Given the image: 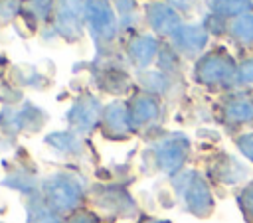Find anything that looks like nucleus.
I'll return each mask as SVG.
<instances>
[{
  "instance_id": "nucleus-1",
  "label": "nucleus",
  "mask_w": 253,
  "mask_h": 223,
  "mask_svg": "<svg viewBox=\"0 0 253 223\" xmlns=\"http://www.w3.org/2000/svg\"><path fill=\"white\" fill-rule=\"evenodd\" d=\"M40 195L53 211L69 215L81 207V201L85 199V184L75 174L55 172L42 182Z\"/></svg>"
},
{
  "instance_id": "nucleus-2",
  "label": "nucleus",
  "mask_w": 253,
  "mask_h": 223,
  "mask_svg": "<svg viewBox=\"0 0 253 223\" xmlns=\"http://www.w3.org/2000/svg\"><path fill=\"white\" fill-rule=\"evenodd\" d=\"M174 187L190 213H194L198 217H206L213 209L211 191H210L206 180L198 172H184V174L176 176Z\"/></svg>"
},
{
  "instance_id": "nucleus-3",
  "label": "nucleus",
  "mask_w": 253,
  "mask_h": 223,
  "mask_svg": "<svg viewBox=\"0 0 253 223\" xmlns=\"http://www.w3.org/2000/svg\"><path fill=\"white\" fill-rule=\"evenodd\" d=\"M85 24L91 30L99 53H105V47L111 45V41L117 37L119 32V20L115 16V8L111 0H93L87 8Z\"/></svg>"
},
{
  "instance_id": "nucleus-4",
  "label": "nucleus",
  "mask_w": 253,
  "mask_h": 223,
  "mask_svg": "<svg viewBox=\"0 0 253 223\" xmlns=\"http://www.w3.org/2000/svg\"><path fill=\"white\" fill-rule=\"evenodd\" d=\"M93 0H53V26L61 37L75 41L81 37L87 8Z\"/></svg>"
},
{
  "instance_id": "nucleus-5",
  "label": "nucleus",
  "mask_w": 253,
  "mask_h": 223,
  "mask_svg": "<svg viewBox=\"0 0 253 223\" xmlns=\"http://www.w3.org/2000/svg\"><path fill=\"white\" fill-rule=\"evenodd\" d=\"M45 120H47L45 112L40 107L32 105V103H24L20 107L8 105L0 112V128L6 134L36 132V130H40L43 126Z\"/></svg>"
},
{
  "instance_id": "nucleus-6",
  "label": "nucleus",
  "mask_w": 253,
  "mask_h": 223,
  "mask_svg": "<svg viewBox=\"0 0 253 223\" xmlns=\"http://www.w3.org/2000/svg\"><path fill=\"white\" fill-rule=\"evenodd\" d=\"M95 207L113 217H132L136 215V203L130 193L119 184L95 186L91 195Z\"/></svg>"
},
{
  "instance_id": "nucleus-7",
  "label": "nucleus",
  "mask_w": 253,
  "mask_h": 223,
  "mask_svg": "<svg viewBox=\"0 0 253 223\" xmlns=\"http://www.w3.org/2000/svg\"><path fill=\"white\" fill-rule=\"evenodd\" d=\"M103 105L93 95H81L73 101L67 111V124L69 130L75 134H89L97 126H101L103 118Z\"/></svg>"
},
{
  "instance_id": "nucleus-8",
  "label": "nucleus",
  "mask_w": 253,
  "mask_h": 223,
  "mask_svg": "<svg viewBox=\"0 0 253 223\" xmlns=\"http://www.w3.org/2000/svg\"><path fill=\"white\" fill-rule=\"evenodd\" d=\"M152 152H154V162L162 172L176 174L188 158L190 142L184 134H168L154 142Z\"/></svg>"
},
{
  "instance_id": "nucleus-9",
  "label": "nucleus",
  "mask_w": 253,
  "mask_h": 223,
  "mask_svg": "<svg viewBox=\"0 0 253 223\" xmlns=\"http://www.w3.org/2000/svg\"><path fill=\"white\" fill-rule=\"evenodd\" d=\"M233 73H235L233 59L221 51H213V53H208L198 59L194 77L202 85H219V83H225L227 79H231Z\"/></svg>"
},
{
  "instance_id": "nucleus-10",
  "label": "nucleus",
  "mask_w": 253,
  "mask_h": 223,
  "mask_svg": "<svg viewBox=\"0 0 253 223\" xmlns=\"http://www.w3.org/2000/svg\"><path fill=\"white\" fill-rule=\"evenodd\" d=\"M101 130L111 140H125L134 130L128 114V105L125 101H113L103 109Z\"/></svg>"
},
{
  "instance_id": "nucleus-11",
  "label": "nucleus",
  "mask_w": 253,
  "mask_h": 223,
  "mask_svg": "<svg viewBox=\"0 0 253 223\" xmlns=\"http://www.w3.org/2000/svg\"><path fill=\"white\" fill-rule=\"evenodd\" d=\"M144 16H146L148 26H150L158 36H174V32L182 26L178 12H176L172 6L162 4V2H152V4H148L146 10H144Z\"/></svg>"
},
{
  "instance_id": "nucleus-12",
  "label": "nucleus",
  "mask_w": 253,
  "mask_h": 223,
  "mask_svg": "<svg viewBox=\"0 0 253 223\" xmlns=\"http://www.w3.org/2000/svg\"><path fill=\"white\" fill-rule=\"evenodd\" d=\"M126 105H128V114H130V122L134 126V130L154 122L160 114L158 99L148 93H140V95L132 97L130 101H126Z\"/></svg>"
},
{
  "instance_id": "nucleus-13",
  "label": "nucleus",
  "mask_w": 253,
  "mask_h": 223,
  "mask_svg": "<svg viewBox=\"0 0 253 223\" xmlns=\"http://www.w3.org/2000/svg\"><path fill=\"white\" fill-rule=\"evenodd\" d=\"M172 43L182 55H198L208 43V32L202 26H180L172 36Z\"/></svg>"
},
{
  "instance_id": "nucleus-14",
  "label": "nucleus",
  "mask_w": 253,
  "mask_h": 223,
  "mask_svg": "<svg viewBox=\"0 0 253 223\" xmlns=\"http://www.w3.org/2000/svg\"><path fill=\"white\" fill-rule=\"evenodd\" d=\"M160 51L158 41L152 36H136L126 43V55L132 61V65L144 69L146 65H150V61L156 57V53Z\"/></svg>"
},
{
  "instance_id": "nucleus-15",
  "label": "nucleus",
  "mask_w": 253,
  "mask_h": 223,
  "mask_svg": "<svg viewBox=\"0 0 253 223\" xmlns=\"http://www.w3.org/2000/svg\"><path fill=\"white\" fill-rule=\"evenodd\" d=\"M45 144H49L55 152L63 156H81L83 152V140L81 134H75L71 130H57L45 136Z\"/></svg>"
},
{
  "instance_id": "nucleus-16",
  "label": "nucleus",
  "mask_w": 253,
  "mask_h": 223,
  "mask_svg": "<svg viewBox=\"0 0 253 223\" xmlns=\"http://www.w3.org/2000/svg\"><path fill=\"white\" fill-rule=\"evenodd\" d=\"M2 184L12 187V189H16V191H20V193H24V195H30V197L40 195V186H42V184H38V180H36V176L32 172L22 170V168L12 172V174H8L2 180Z\"/></svg>"
},
{
  "instance_id": "nucleus-17",
  "label": "nucleus",
  "mask_w": 253,
  "mask_h": 223,
  "mask_svg": "<svg viewBox=\"0 0 253 223\" xmlns=\"http://www.w3.org/2000/svg\"><path fill=\"white\" fill-rule=\"evenodd\" d=\"M26 209H28L26 223H63L61 215H59L57 211H53V209L42 199V195L32 197Z\"/></svg>"
},
{
  "instance_id": "nucleus-18",
  "label": "nucleus",
  "mask_w": 253,
  "mask_h": 223,
  "mask_svg": "<svg viewBox=\"0 0 253 223\" xmlns=\"http://www.w3.org/2000/svg\"><path fill=\"white\" fill-rule=\"evenodd\" d=\"M99 87L109 95H125L130 87V81L128 75H125L119 67H107L99 79Z\"/></svg>"
},
{
  "instance_id": "nucleus-19",
  "label": "nucleus",
  "mask_w": 253,
  "mask_h": 223,
  "mask_svg": "<svg viewBox=\"0 0 253 223\" xmlns=\"http://www.w3.org/2000/svg\"><path fill=\"white\" fill-rule=\"evenodd\" d=\"M225 118L229 122H253V101L251 99H233L225 107Z\"/></svg>"
},
{
  "instance_id": "nucleus-20",
  "label": "nucleus",
  "mask_w": 253,
  "mask_h": 223,
  "mask_svg": "<svg viewBox=\"0 0 253 223\" xmlns=\"http://www.w3.org/2000/svg\"><path fill=\"white\" fill-rule=\"evenodd\" d=\"M138 83H140V87H144V91L148 95H160L168 87V79L162 71H144V73H140Z\"/></svg>"
},
{
  "instance_id": "nucleus-21",
  "label": "nucleus",
  "mask_w": 253,
  "mask_h": 223,
  "mask_svg": "<svg viewBox=\"0 0 253 223\" xmlns=\"http://www.w3.org/2000/svg\"><path fill=\"white\" fill-rule=\"evenodd\" d=\"M251 8V0H211V10L219 16H243Z\"/></svg>"
},
{
  "instance_id": "nucleus-22",
  "label": "nucleus",
  "mask_w": 253,
  "mask_h": 223,
  "mask_svg": "<svg viewBox=\"0 0 253 223\" xmlns=\"http://www.w3.org/2000/svg\"><path fill=\"white\" fill-rule=\"evenodd\" d=\"M231 34L241 41L253 39V14H243L231 24Z\"/></svg>"
},
{
  "instance_id": "nucleus-23",
  "label": "nucleus",
  "mask_w": 253,
  "mask_h": 223,
  "mask_svg": "<svg viewBox=\"0 0 253 223\" xmlns=\"http://www.w3.org/2000/svg\"><path fill=\"white\" fill-rule=\"evenodd\" d=\"M22 2L20 0H0V24H10L22 14Z\"/></svg>"
},
{
  "instance_id": "nucleus-24",
  "label": "nucleus",
  "mask_w": 253,
  "mask_h": 223,
  "mask_svg": "<svg viewBox=\"0 0 253 223\" xmlns=\"http://www.w3.org/2000/svg\"><path fill=\"white\" fill-rule=\"evenodd\" d=\"M63 223H101V217H99L95 211H91V209L79 207L77 211L69 213Z\"/></svg>"
},
{
  "instance_id": "nucleus-25",
  "label": "nucleus",
  "mask_w": 253,
  "mask_h": 223,
  "mask_svg": "<svg viewBox=\"0 0 253 223\" xmlns=\"http://www.w3.org/2000/svg\"><path fill=\"white\" fill-rule=\"evenodd\" d=\"M239 205L243 209V215L249 223H253V182L239 193Z\"/></svg>"
},
{
  "instance_id": "nucleus-26",
  "label": "nucleus",
  "mask_w": 253,
  "mask_h": 223,
  "mask_svg": "<svg viewBox=\"0 0 253 223\" xmlns=\"http://www.w3.org/2000/svg\"><path fill=\"white\" fill-rule=\"evenodd\" d=\"M111 4L117 8L121 16V24H125V20H130L136 12V0H111Z\"/></svg>"
},
{
  "instance_id": "nucleus-27",
  "label": "nucleus",
  "mask_w": 253,
  "mask_h": 223,
  "mask_svg": "<svg viewBox=\"0 0 253 223\" xmlns=\"http://www.w3.org/2000/svg\"><path fill=\"white\" fill-rule=\"evenodd\" d=\"M237 146L239 150L245 154V158H249L253 162V134H243L237 138Z\"/></svg>"
},
{
  "instance_id": "nucleus-28",
  "label": "nucleus",
  "mask_w": 253,
  "mask_h": 223,
  "mask_svg": "<svg viewBox=\"0 0 253 223\" xmlns=\"http://www.w3.org/2000/svg\"><path fill=\"white\" fill-rule=\"evenodd\" d=\"M239 79L245 83H253V57L243 61L239 67Z\"/></svg>"
},
{
  "instance_id": "nucleus-29",
  "label": "nucleus",
  "mask_w": 253,
  "mask_h": 223,
  "mask_svg": "<svg viewBox=\"0 0 253 223\" xmlns=\"http://www.w3.org/2000/svg\"><path fill=\"white\" fill-rule=\"evenodd\" d=\"M168 4L176 10V8H180V10H190L194 4H196V0H168Z\"/></svg>"
},
{
  "instance_id": "nucleus-30",
  "label": "nucleus",
  "mask_w": 253,
  "mask_h": 223,
  "mask_svg": "<svg viewBox=\"0 0 253 223\" xmlns=\"http://www.w3.org/2000/svg\"><path fill=\"white\" fill-rule=\"evenodd\" d=\"M140 223H170V221H166V219H150V217H146V219H142Z\"/></svg>"
}]
</instances>
